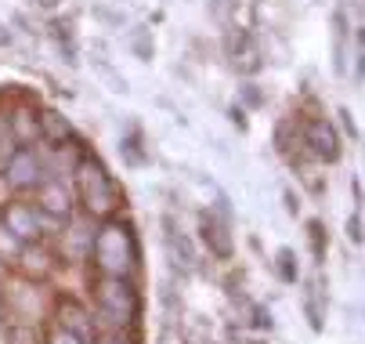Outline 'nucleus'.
<instances>
[{"label": "nucleus", "mask_w": 365, "mask_h": 344, "mask_svg": "<svg viewBox=\"0 0 365 344\" xmlns=\"http://www.w3.org/2000/svg\"><path fill=\"white\" fill-rule=\"evenodd\" d=\"M94 265L106 272V275H127L134 265H138V243L130 236L127 225L120 221H106L98 232H94Z\"/></svg>", "instance_id": "nucleus-1"}, {"label": "nucleus", "mask_w": 365, "mask_h": 344, "mask_svg": "<svg viewBox=\"0 0 365 344\" xmlns=\"http://www.w3.org/2000/svg\"><path fill=\"white\" fill-rule=\"evenodd\" d=\"M94 301H98V315L116 330L130 326L138 315V293L123 275H101L98 290H94Z\"/></svg>", "instance_id": "nucleus-2"}, {"label": "nucleus", "mask_w": 365, "mask_h": 344, "mask_svg": "<svg viewBox=\"0 0 365 344\" xmlns=\"http://www.w3.org/2000/svg\"><path fill=\"white\" fill-rule=\"evenodd\" d=\"M76 181H80V196H83V207L98 218H106L120 207V196H116V185L109 181L106 167L98 160H80L76 163Z\"/></svg>", "instance_id": "nucleus-3"}, {"label": "nucleus", "mask_w": 365, "mask_h": 344, "mask_svg": "<svg viewBox=\"0 0 365 344\" xmlns=\"http://www.w3.org/2000/svg\"><path fill=\"white\" fill-rule=\"evenodd\" d=\"M199 232H202V243L210 247L214 258L228 261L235 254V239H232V221L221 218L217 211H202L199 214Z\"/></svg>", "instance_id": "nucleus-4"}, {"label": "nucleus", "mask_w": 365, "mask_h": 344, "mask_svg": "<svg viewBox=\"0 0 365 344\" xmlns=\"http://www.w3.org/2000/svg\"><path fill=\"white\" fill-rule=\"evenodd\" d=\"M225 51H228V59H232V69L235 73H257L260 69V51H257V44H253V36L242 29V26H228V33H225Z\"/></svg>", "instance_id": "nucleus-5"}, {"label": "nucleus", "mask_w": 365, "mask_h": 344, "mask_svg": "<svg viewBox=\"0 0 365 344\" xmlns=\"http://www.w3.org/2000/svg\"><path fill=\"white\" fill-rule=\"evenodd\" d=\"M163 243H167V254H170V265L181 268V272H195L199 268V254H195V243L178 228V221L170 214H163Z\"/></svg>", "instance_id": "nucleus-6"}, {"label": "nucleus", "mask_w": 365, "mask_h": 344, "mask_svg": "<svg viewBox=\"0 0 365 344\" xmlns=\"http://www.w3.org/2000/svg\"><path fill=\"white\" fill-rule=\"evenodd\" d=\"M304 145L311 149V156L322 160V163H336L340 160V138H336L329 120H311L304 127Z\"/></svg>", "instance_id": "nucleus-7"}, {"label": "nucleus", "mask_w": 365, "mask_h": 344, "mask_svg": "<svg viewBox=\"0 0 365 344\" xmlns=\"http://www.w3.org/2000/svg\"><path fill=\"white\" fill-rule=\"evenodd\" d=\"M4 228H8L19 243L36 239V236H40V214H36L33 207H26V203H11V207L4 211Z\"/></svg>", "instance_id": "nucleus-8"}, {"label": "nucleus", "mask_w": 365, "mask_h": 344, "mask_svg": "<svg viewBox=\"0 0 365 344\" xmlns=\"http://www.w3.org/2000/svg\"><path fill=\"white\" fill-rule=\"evenodd\" d=\"M8 181H11L15 188H33V185H40V160H36L29 149L15 153V156L8 160Z\"/></svg>", "instance_id": "nucleus-9"}, {"label": "nucleus", "mask_w": 365, "mask_h": 344, "mask_svg": "<svg viewBox=\"0 0 365 344\" xmlns=\"http://www.w3.org/2000/svg\"><path fill=\"white\" fill-rule=\"evenodd\" d=\"M58 323H62V330L76 333L80 340H94V323H91V315L83 312V305L62 301V305H58Z\"/></svg>", "instance_id": "nucleus-10"}, {"label": "nucleus", "mask_w": 365, "mask_h": 344, "mask_svg": "<svg viewBox=\"0 0 365 344\" xmlns=\"http://www.w3.org/2000/svg\"><path fill=\"white\" fill-rule=\"evenodd\" d=\"M40 207L51 218H69V196L58 181H43L40 185Z\"/></svg>", "instance_id": "nucleus-11"}, {"label": "nucleus", "mask_w": 365, "mask_h": 344, "mask_svg": "<svg viewBox=\"0 0 365 344\" xmlns=\"http://www.w3.org/2000/svg\"><path fill=\"white\" fill-rule=\"evenodd\" d=\"M11 305H15V312H19V319H26V323H33L36 315H40V298H36V286H11Z\"/></svg>", "instance_id": "nucleus-12"}, {"label": "nucleus", "mask_w": 365, "mask_h": 344, "mask_svg": "<svg viewBox=\"0 0 365 344\" xmlns=\"http://www.w3.org/2000/svg\"><path fill=\"white\" fill-rule=\"evenodd\" d=\"M91 243H94L91 225H87V221H73L69 232H66V251H69L73 258H83V254H91Z\"/></svg>", "instance_id": "nucleus-13"}, {"label": "nucleus", "mask_w": 365, "mask_h": 344, "mask_svg": "<svg viewBox=\"0 0 365 344\" xmlns=\"http://www.w3.org/2000/svg\"><path fill=\"white\" fill-rule=\"evenodd\" d=\"M127 44H130V51H134L138 62H152V55H155V40H152L148 26H134V29L127 33Z\"/></svg>", "instance_id": "nucleus-14"}, {"label": "nucleus", "mask_w": 365, "mask_h": 344, "mask_svg": "<svg viewBox=\"0 0 365 344\" xmlns=\"http://www.w3.org/2000/svg\"><path fill=\"white\" fill-rule=\"evenodd\" d=\"M91 66L98 69V76H101V80L109 84V91H116V94H130V84H127V76H123V73H116L109 59H101V55H98V59H91Z\"/></svg>", "instance_id": "nucleus-15"}, {"label": "nucleus", "mask_w": 365, "mask_h": 344, "mask_svg": "<svg viewBox=\"0 0 365 344\" xmlns=\"http://www.w3.org/2000/svg\"><path fill=\"white\" fill-rule=\"evenodd\" d=\"M40 134H47L51 141H62V138L73 134V127H69V120L62 113H43L40 116Z\"/></svg>", "instance_id": "nucleus-16"}, {"label": "nucleus", "mask_w": 365, "mask_h": 344, "mask_svg": "<svg viewBox=\"0 0 365 344\" xmlns=\"http://www.w3.org/2000/svg\"><path fill=\"white\" fill-rule=\"evenodd\" d=\"M11 134H15L19 141H33V138L40 134V123L33 120L29 109H15V116H11Z\"/></svg>", "instance_id": "nucleus-17"}, {"label": "nucleus", "mask_w": 365, "mask_h": 344, "mask_svg": "<svg viewBox=\"0 0 365 344\" xmlns=\"http://www.w3.org/2000/svg\"><path fill=\"white\" fill-rule=\"evenodd\" d=\"M22 268L29 275H47L51 268H55V261H51V254H43V251H22Z\"/></svg>", "instance_id": "nucleus-18"}, {"label": "nucleus", "mask_w": 365, "mask_h": 344, "mask_svg": "<svg viewBox=\"0 0 365 344\" xmlns=\"http://www.w3.org/2000/svg\"><path fill=\"white\" fill-rule=\"evenodd\" d=\"M275 268H279V275H282V283H297V275H300V265H297V254L289 251V247H282L279 254H275Z\"/></svg>", "instance_id": "nucleus-19"}, {"label": "nucleus", "mask_w": 365, "mask_h": 344, "mask_svg": "<svg viewBox=\"0 0 365 344\" xmlns=\"http://www.w3.org/2000/svg\"><path fill=\"white\" fill-rule=\"evenodd\" d=\"M307 243H311L315 261L322 265V258H326V225L322 221H307Z\"/></svg>", "instance_id": "nucleus-20"}, {"label": "nucleus", "mask_w": 365, "mask_h": 344, "mask_svg": "<svg viewBox=\"0 0 365 344\" xmlns=\"http://www.w3.org/2000/svg\"><path fill=\"white\" fill-rule=\"evenodd\" d=\"M94 19L106 22L109 29H123V26H127V15L116 11V8H106V4H94Z\"/></svg>", "instance_id": "nucleus-21"}, {"label": "nucleus", "mask_w": 365, "mask_h": 344, "mask_svg": "<svg viewBox=\"0 0 365 344\" xmlns=\"http://www.w3.org/2000/svg\"><path fill=\"white\" fill-rule=\"evenodd\" d=\"M235 8H239V0H210V19L217 26H228V19L235 15Z\"/></svg>", "instance_id": "nucleus-22"}, {"label": "nucleus", "mask_w": 365, "mask_h": 344, "mask_svg": "<svg viewBox=\"0 0 365 344\" xmlns=\"http://www.w3.org/2000/svg\"><path fill=\"white\" fill-rule=\"evenodd\" d=\"M160 301H163L167 315H181V293L174 290V283H163L160 286Z\"/></svg>", "instance_id": "nucleus-23"}, {"label": "nucleus", "mask_w": 365, "mask_h": 344, "mask_svg": "<svg viewBox=\"0 0 365 344\" xmlns=\"http://www.w3.org/2000/svg\"><path fill=\"white\" fill-rule=\"evenodd\" d=\"M239 94H242V102H246L250 109H260V106H264V91H260L257 84H242Z\"/></svg>", "instance_id": "nucleus-24"}, {"label": "nucleus", "mask_w": 365, "mask_h": 344, "mask_svg": "<svg viewBox=\"0 0 365 344\" xmlns=\"http://www.w3.org/2000/svg\"><path fill=\"white\" fill-rule=\"evenodd\" d=\"M344 228H347V239L354 243V247H361V239H365V236H361V214H358V211L347 218V225H344Z\"/></svg>", "instance_id": "nucleus-25"}, {"label": "nucleus", "mask_w": 365, "mask_h": 344, "mask_svg": "<svg viewBox=\"0 0 365 344\" xmlns=\"http://www.w3.org/2000/svg\"><path fill=\"white\" fill-rule=\"evenodd\" d=\"M120 153H123V156H127V163H134V167L145 160V156L138 153V138H127V141H120Z\"/></svg>", "instance_id": "nucleus-26"}, {"label": "nucleus", "mask_w": 365, "mask_h": 344, "mask_svg": "<svg viewBox=\"0 0 365 344\" xmlns=\"http://www.w3.org/2000/svg\"><path fill=\"white\" fill-rule=\"evenodd\" d=\"M282 207H286V214H300V196L293 192V188H282Z\"/></svg>", "instance_id": "nucleus-27"}, {"label": "nucleus", "mask_w": 365, "mask_h": 344, "mask_svg": "<svg viewBox=\"0 0 365 344\" xmlns=\"http://www.w3.org/2000/svg\"><path fill=\"white\" fill-rule=\"evenodd\" d=\"M0 251H4V254H15V251H19V239H15L4 225H0Z\"/></svg>", "instance_id": "nucleus-28"}, {"label": "nucleus", "mask_w": 365, "mask_h": 344, "mask_svg": "<svg viewBox=\"0 0 365 344\" xmlns=\"http://www.w3.org/2000/svg\"><path fill=\"white\" fill-rule=\"evenodd\" d=\"M51 344H87V340H80V337L69 333V330H58L55 337H51Z\"/></svg>", "instance_id": "nucleus-29"}, {"label": "nucleus", "mask_w": 365, "mask_h": 344, "mask_svg": "<svg viewBox=\"0 0 365 344\" xmlns=\"http://www.w3.org/2000/svg\"><path fill=\"white\" fill-rule=\"evenodd\" d=\"M340 123H344V131L358 141V127H354V120H351V113H347V109H340Z\"/></svg>", "instance_id": "nucleus-30"}, {"label": "nucleus", "mask_w": 365, "mask_h": 344, "mask_svg": "<svg viewBox=\"0 0 365 344\" xmlns=\"http://www.w3.org/2000/svg\"><path fill=\"white\" fill-rule=\"evenodd\" d=\"M228 120H232L239 131H246V113H242V109H235V106H232V109H228Z\"/></svg>", "instance_id": "nucleus-31"}, {"label": "nucleus", "mask_w": 365, "mask_h": 344, "mask_svg": "<svg viewBox=\"0 0 365 344\" xmlns=\"http://www.w3.org/2000/svg\"><path fill=\"white\" fill-rule=\"evenodd\" d=\"M29 4H36V8H43V11H55L62 0H29Z\"/></svg>", "instance_id": "nucleus-32"}, {"label": "nucleus", "mask_w": 365, "mask_h": 344, "mask_svg": "<svg viewBox=\"0 0 365 344\" xmlns=\"http://www.w3.org/2000/svg\"><path fill=\"white\" fill-rule=\"evenodd\" d=\"M0 47H11V29L0 22Z\"/></svg>", "instance_id": "nucleus-33"}, {"label": "nucleus", "mask_w": 365, "mask_h": 344, "mask_svg": "<svg viewBox=\"0 0 365 344\" xmlns=\"http://www.w3.org/2000/svg\"><path fill=\"white\" fill-rule=\"evenodd\" d=\"M98 344H127L123 337H106V340H98Z\"/></svg>", "instance_id": "nucleus-34"}]
</instances>
